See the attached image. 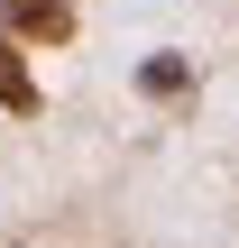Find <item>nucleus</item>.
I'll return each instance as SVG.
<instances>
[{"label":"nucleus","instance_id":"obj_2","mask_svg":"<svg viewBox=\"0 0 239 248\" xmlns=\"http://www.w3.org/2000/svg\"><path fill=\"white\" fill-rule=\"evenodd\" d=\"M0 101H9V110H28V101H37V92H28V74H18V55H9V46H0Z\"/></svg>","mask_w":239,"mask_h":248},{"label":"nucleus","instance_id":"obj_1","mask_svg":"<svg viewBox=\"0 0 239 248\" xmlns=\"http://www.w3.org/2000/svg\"><path fill=\"white\" fill-rule=\"evenodd\" d=\"M9 28H28V37H64V9H55V0H9Z\"/></svg>","mask_w":239,"mask_h":248}]
</instances>
